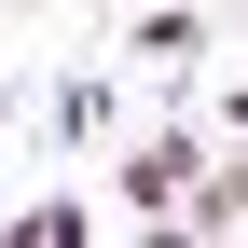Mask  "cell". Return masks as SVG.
Masks as SVG:
<instances>
[{
    "instance_id": "obj_1",
    "label": "cell",
    "mask_w": 248,
    "mask_h": 248,
    "mask_svg": "<svg viewBox=\"0 0 248 248\" xmlns=\"http://www.w3.org/2000/svg\"><path fill=\"white\" fill-rule=\"evenodd\" d=\"M193 179H207V138H193V124H152V138H124L110 193H124V221H179Z\"/></svg>"
},
{
    "instance_id": "obj_2",
    "label": "cell",
    "mask_w": 248,
    "mask_h": 248,
    "mask_svg": "<svg viewBox=\"0 0 248 248\" xmlns=\"http://www.w3.org/2000/svg\"><path fill=\"white\" fill-rule=\"evenodd\" d=\"M179 234H248V152L193 179V207H179Z\"/></svg>"
},
{
    "instance_id": "obj_3",
    "label": "cell",
    "mask_w": 248,
    "mask_h": 248,
    "mask_svg": "<svg viewBox=\"0 0 248 248\" xmlns=\"http://www.w3.org/2000/svg\"><path fill=\"white\" fill-rule=\"evenodd\" d=\"M55 138H110V69H69L55 83Z\"/></svg>"
},
{
    "instance_id": "obj_4",
    "label": "cell",
    "mask_w": 248,
    "mask_h": 248,
    "mask_svg": "<svg viewBox=\"0 0 248 248\" xmlns=\"http://www.w3.org/2000/svg\"><path fill=\"white\" fill-rule=\"evenodd\" d=\"M83 221H97V207H83V193H42V207H14V221H0V234H14V248H69Z\"/></svg>"
},
{
    "instance_id": "obj_5",
    "label": "cell",
    "mask_w": 248,
    "mask_h": 248,
    "mask_svg": "<svg viewBox=\"0 0 248 248\" xmlns=\"http://www.w3.org/2000/svg\"><path fill=\"white\" fill-rule=\"evenodd\" d=\"M207 42H221L207 14H138V55H207Z\"/></svg>"
},
{
    "instance_id": "obj_6",
    "label": "cell",
    "mask_w": 248,
    "mask_h": 248,
    "mask_svg": "<svg viewBox=\"0 0 248 248\" xmlns=\"http://www.w3.org/2000/svg\"><path fill=\"white\" fill-rule=\"evenodd\" d=\"M234 138H248V97H234Z\"/></svg>"
},
{
    "instance_id": "obj_7",
    "label": "cell",
    "mask_w": 248,
    "mask_h": 248,
    "mask_svg": "<svg viewBox=\"0 0 248 248\" xmlns=\"http://www.w3.org/2000/svg\"><path fill=\"white\" fill-rule=\"evenodd\" d=\"M234 42H248V14H234Z\"/></svg>"
}]
</instances>
